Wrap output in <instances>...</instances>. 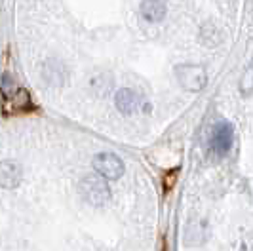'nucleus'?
Listing matches in <instances>:
<instances>
[{"label":"nucleus","mask_w":253,"mask_h":251,"mask_svg":"<svg viewBox=\"0 0 253 251\" xmlns=\"http://www.w3.org/2000/svg\"><path fill=\"white\" fill-rule=\"evenodd\" d=\"M80 192H82L84 200L93 204V206H103L111 198V188L107 185V181L97 175L84 177L80 181Z\"/></svg>","instance_id":"f257e3e1"},{"label":"nucleus","mask_w":253,"mask_h":251,"mask_svg":"<svg viewBox=\"0 0 253 251\" xmlns=\"http://www.w3.org/2000/svg\"><path fill=\"white\" fill-rule=\"evenodd\" d=\"M181 86L189 91H200L208 82V75L200 65H181L175 69Z\"/></svg>","instance_id":"f03ea898"},{"label":"nucleus","mask_w":253,"mask_h":251,"mask_svg":"<svg viewBox=\"0 0 253 251\" xmlns=\"http://www.w3.org/2000/svg\"><path fill=\"white\" fill-rule=\"evenodd\" d=\"M93 169L103 179H118L124 173V162L111 152H101L93 158Z\"/></svg>","instance_id":"7ed1b4c3"},{"label":"nucleus","mask_w":253,"mask_h":251,"mask_svg":"<svg viewBox=\"0 0 253 251\" xmlns=\"http://www.w3.org/2000/svg\"><path fill=\"white\" fill-rule=\"evenodd\" d=\"M230 145H232V126L227 122H219L211 133V149L217 154H227Z\"/></svg>","instance_id":"20e7f679"},{"label":"nucleus","mask_w":253,"mask_h":251,"mask_svg":"<svg viewBox=\"0 0 253 251\" xmlns=\"http://www.w3.org/2000/svg\"><path fill=\"white\" fill-rule=\"evenodd\" d=\"M21 167L17 162L4 160L0 162V187L2 188H15L21 183Z\"/></svg>","instance_id":"39448f33"},{"label":"nucleus","mask_w":253,"mask_h":251,"mask_svg":"<svg viewBox=\"0 0 253 251\" xmlns=\"http://www.w3.org/2000/svg\"><path fill=\"white\" fill-rule=\"evenodd\" d=\"M114 103H116V107H118L120 113L131 114L139 109L141 97L133 89H120V91L114 95Z\"/></svg>","instance_id":"423d86ee"},{"label":"nucleus","mask_w":253,"mask_h":251,"mask_svg":"<svg viewBox=\"0 0 253 251\" xmlns=\"http://www.w3.org/2000/svg\"><path fill=\"white\" fill-rule=\"evenodd\" d=\"M141 15L147 21L158 23L166 17V4L162 0H143L141 2Z\"/></svg>","instance_id":"0eeeda50"},{"label":"nucleus","mask_w":253,"mask_h":251,"mask_svg":"<svg viewBox=\"0 0 253 251\" xmlns=\"http://www.w3.org/2000/svg\"><path fill=\"white\" fill-rule=\"evenodd\" d=\"M177 171L179 169H173V171H169V173L164 177V188L166 190H171L173 183H175V179H177Z\"/></svg>","instance_id":"6e6552de"},{"label":"nucleus","mask_w":253,"mask_h":251,"mask_svg":"<svg viewBox=\"0 0 253 251\" xmlns=\"http://www.w3.org/2000/svg\"><path fill=\"white\" fill-rule=\"evenodd\" d=\"M162 251H169V250H168V244H164V246H162Z\"/></svg>","instance_id":"1a4fd4ad"}]
</instances>
